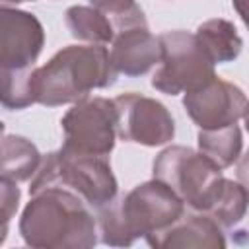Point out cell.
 I'll return each instance as SVG.
<instances>
[{
  "instance_id": "obj_17",
  "label": "cell",
  "mask_w": 249,
  "mask_h": 249,
  "mask_svg": "<svg viewBox=\"0 0 249 249\" xmlns=\"http://www.w3.org/2000/svg\"><path fill=\"white\" fill-rule=\"evenodd\" d=\"M247 212V189L243 183L222 177L214 198L204 214L220 224L222 230H231L237 226Z\"/></svg>"
},
{
  "instance_id": "obj_1",
  "label": "cell",
  "mask_w": 249,
  "mask_h": 249,
  "mask_svg": "<svg viewBox=\"0 0 249 249\" xmlns=\"http://www.w3.org/2000/svg\"><path fill=\"white\" fill-rule=\"evenodd\" d=\"M19 235L35 249H89L99 241L93 210L62 187L31 195L19 216Z\"/></svg>"
},
{
  "instance_id": "obj_15",
  "label": "cell",
  "mask_w": 249,
  "mask_h": 249,
  "mask_svg": "<svg viewBox=\"0 0 249 249\" xmlns=\"http://www.w3.org/2000/svg\"><path fill=\"white\" fill-rule=\"evenodd\" d=\"M198 152L220 169L231 167L243 152V132L237 123L220 128H200L196 134Z\"/></svg>"
},
{
  "instance_id": "obj_2",
  "label": "cell",
  "mask_w": 249,
  "mask_h": 249,
  "mask_svg": "<svg viewBox=\"0 0 249 249\" xmlns=\"http://www.w3.org/2000/svg\"><path fill=\"white\" fill-rule=\"evenodd\" d=\"M185 210L183 200L165 183L150 179L97 210V237L109 247H128L165 230Z\"/></svg>"
},
{
  "instance_id": "obj_19",
  "label": "cell",
  "mask_w": 249,
  "mask_h": 249,
  "mask_svg": "<svg viewBox=\"0 0 249 249\" xmlns=\"http://www.w3.org/2000/svg\"><path fill=\"white\" fill-rule=\"evenodd\" d=\"M88 2L111 19L115 33L126 27L148 25L144 10L136 4V0H88Z\"/></svg>"
},
{
  "instance_id": "obj_8",
  "label": "cell",
  "mask_w": 249,
  "mask_h": 249,
  "mask_svg": "<svg viewBox=\"0 0 249 249\" xmlns=\"http://www.w3.org/2000/svg\"><path fill=\"white\" fill-rule=\"evenodd\" d=\"M117 111V138L148 148L169 144L175 136V119L158 99L142 93H121L113 99Z\"/></svg>"
},
{
  "instance_id": "obj_22",
  "label": "cell",
  "mask_w": 249,
  "mask_h": 249,
  "mask_svg": "<svg viewBox=\"0 0 249 249\" xmlns=\"http://www.w3.org/2000/svg\"><path fill=\"white\" fill-rule=\"evenodd\" d=\"M4 130H6V124H4V123H2V121H0V138H2V136H4Z\"/></svg>"
},
{
  "instance_id": "obj_20",
  "label": "cell",
  "mask_w": 249,
  "mask_h": 249,
  "mask_svg": "<svg viewBox=\"0 0 249 249\" xmlns=\"http://www.w3.org/2000/svg\"><path fill=\"white\" fill-rule=\"evenodd\" d=\"M19 198H21V191L18 183L0 177V230L2 231H8V224L19 208Z\"/></svg>"
},
{
  "instance_id": "obj_14",
  "label": "cell",
  "mask_w": 249,
  "mask_h": 249,
  "mask_svg": "<svg viewBox=\"0 0 249 249\" xmlns=\"http://www.w3.org/2000/svg\"><path fill=\"white\" fill-rule=\"evenodd\" d=\"M41 152L37 146L19 134L0 138V177L21 183L29 181L39 167Z\"/></svg>"
},
{
  "instance_id": "obj_12",
  "label": "cell",
  "mask_w": 249,
  "mask_h": 249,
  "mask_svg": "<svg viewBox=\"0 0 249 249\" xmlns=\"http://www.w3.org/2000/svg\"><path fill=\"white\" fill-rule=\"evenodd\" d=\"M109 60L117 74L138 78L160 62V41L148 25L126 27L115 33Z\"/></svg>"
},
{
  "instance_id": "obj_7",
  "label": "cell",
  "mask_w": 249,
  "mask_h": 249,
  "mask_svg": "<svg viewBox=\"0 0 249 249\" xmlns=\"http://www.w3.org/2000/svg\"><path fill=\"white\" fill-rule=\"evenodd\" d=\"M60 126L64 132L62 150L109 156L117 142L115 103L101 95L82 97L62 115Z\"/></svg>"
},
{
  "instance_id": "obj_6",
  "label": "cell",
  "mask_w": 249,
  "mask_h": 249,
  "mask_svg": "<svg viewBox=\"0 0 249 249\" xmlns=\"http://www.w3.org/2000/svg\"><path fill=\"white\" fill-rule=\"evenodd\" d=\"M160 66L152 74V88L165 95L189 93L208 84L216 72L195 33L173 29L158 35Z\"/></svg>"
},
{
  "instance_id": "obj_9",
  "label": "cell",
  "mask_w": 249,
  "mask_h": 249,
  "mask_svg": "<svg viewBox=\"0 0 249 249\" xmlns=\"http://www.w3.org/2000/svg\"><path fill=\"white\" fill-rule=\"evenodd\" d=\"M183 107L198 128H220L245 117L247 95L233 82L214 76L202 88L185 93Z\"/></svg>"
},
{
  "instance_id": "obj_5",
  "label": "cell",
  "mask_w": 249,
  "mask_h": 249,
  "mask_svg": "<svg viewBox=\"0 0 249 249\" xmlns=\"http://www.w3.org/2000/svg\"><path fill=\"white\" fill-rule=\"evenodd\" d=\"M154 179L165 183L193 212H206L224 169L195 148L173 144L163 148L152 163Z\"/></svg>"
},
{
  "instance_id": "obj_10",
  "label": "cell",
  "mask_w": 249,
  "mask_h": 249,
  "mask_svg": "<svg viewBox=\"0 0 249 249\" xmlns=\"http://www.w3.org/2000/svg\"><path fill=\"white\" fill-rule=\"evenodd\" d=\"M45 45L37 16L18 8H0V68L35 66Z\"/></svg>"
},
{
  "instance_id": "obj_16",
  "label": "cell",
  "mask_w": 249,
  "mask_h": 249,
  "mask_svg": "<svg viewBox=\"0 0 249 249\" xmlns=\"http://www.w3.org/2000/svg\"><path fill=\"white\" fill-rule=\"evenodd\" d=\"M70 35L88 45H109L115 37L111 19L93 6H70L64 14Z\"/></svg>"
},
{
  "instance_id": "obj_11",
  "label": "cell",
  "mask_w": 249,
  "mask_h": 249,
  "mask_svg": "<svg viewBox=\"0 0 249 249\" xmlns=\"http://www.w3.org/2000/svg\"><path fill=\"white\" fill-rule=\"evenodd\" d=\"M146 243L156 249H224L226 235L216 220L204 212H191L177 218L165 230L146 237Z\"/></svg>"
},
{
  "instance_id": "obj_13",
  "label": "cell",
  "mask_w": 249,
  "mask_h": 249,
  "mask_svg": "<svg viewBox=\"0 0 249 249\" xmlns=\"http://www.w3.org/2000/svg\"><path fill=\"white\" fill-rule=\"evenodd\" d=\"M195 37L212 64L233 62L243 49V39L237 33V27L224 18L202 21L195 31Z\"/></svg>"
},
{
  "instance_id": "obj_3",
  "label": "cell",
  "mask_w": 249,
  "mask_h": 249,
  "mask_svg": "<svg viewBox=\"0 0 249 249\" xmlns=\"http://www.w3.org/2000/svg\"><path fill=\"white\" fill-rule=\"evenodd\" d=\"M117 76L105 45H68L43 66H35V103L45 107L72 105L93 89L113 86Z\"/></svg>"
},
{
  "instance_id": "obj_18",
  "label": "cell",
  "mask_w": 249,
  "mask_h": 249,
  "mask_svg": "<svg viewBox=\"0 0 249 249\" xmlns=\"http://www.w3.org/2000/svg\"><path fill=\"white\" fill-rule=\"evenodd\" d=\"M33 70L23 68H0V105L8 111H21L35 103L33 95Z\"/></svg>"
},
{
  "instance_id": "obj_4",
  "label": "cell",
  "mask_w": 249,
  "mask_h": 249,
  "mask_svg": "<svg viewBox=\"0 0 249 249\" xmlns=\"http://www.w3.org/2000/svg\"><path fill=\"white\" fill-rule=\"evenodd\" d=\"M47 187H62L78 195L91 210H99L117 196L119 185L109 156L56 150L41 156L39 167L29 179V195Z\"/></svg>"
},
{
  "instance_id": "obj_21",
  "label": "cell",
  "mask_w": 249,
  "mask_h": 249,
  "mask_svg": "<svg viewBox=\"0 0 249 249\" xmlns=\"http://www.w3.org/2000/svg\"><path fill=\"white\" fill-rule=\"evenodd\" d=\"M23 2H35V0H0V8H16Z\"/></svg>"
}]
</instances>
